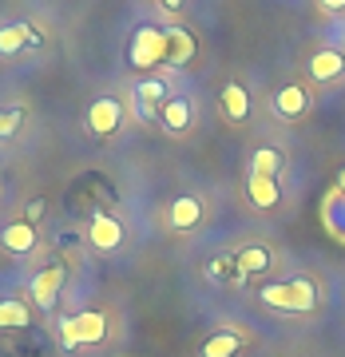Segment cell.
Returning <instances> with one entry per match:
<instances>
[{
  "instance_id": "cell-1",
  "label": "cell",
  "mask_w": 345,
  "mask_h": 357,
  "mask_svg": "<svg viewBox=\"0 0 345 357\" xmlns=\"http://www.w3.org/2000/svg\"><path fill=\"white\" fill-rule=\"evenodd\" d=\"M262 306L274 310V314H314L318 310V282L298 274V278H282V282H270L258 290Z\"/></svg>"
},
{
  "instance_id": "cell-2",
  "label": "cell",
  "mask_w": 345,
  "mask_h": 357,
  "mask_svg": "<svg viewBox=\"0 0 345 357\" xmlns=\"http://www.w3.org/2000/svg\"><path fill=\"white\" fill-rule=\"evenodd\" d=\"M64 349H84V345H100L107 337V314L103 310H79L72 318H60L56 326Z\"/></svg>"
},
{
  "instance_id": "cell-3",
  "label": "cell",
  "mask_w": 345,
  "mask_h": 357,
  "mask_svg": "<svg viewBox=\"0 0 345 357\" xmlns=\"http://www.w3.org/2000/svg\"><path fill=\"white\" fill-rule=\"evenodd\" d=\"M128 60H131V68H139V72H151V68L167 64V28L139 24L135 32H131Z\"/></svg>"
},
{
  "instance_id": "cell-4",
  "label": "cell",
  "mask_w": 345,
  "mask_h": 357,
  "mask_svg": "<svg viewBox=\"0 0 345 357\" xmlns=\"http://www.w3.org/2000/svg\"><path fill=\"white\" fill-rule=\"evenodd\" d=\"M123 119H128L123 100H115V96H100V100L88 103V112H84V128H88L95 139H107V135H115V131L123 128Z\"/></svg>"
},
{
  "instance_id": "cell-5",
  "label": "cell",
  "mask_w": 345,
  "mask_h": 357,
  "mask_svg": "<svg viewBox=\"0 0 345 357\" xmlns=\"http://www.w3.org/2000/svg\"><path fill=\"white\" fill-rule=\"evenodd\" d=\"M171 100V84L167 79H159V76H147V79H139L135 88H131V103H135V115L139 119H159V112H163V103Z\"/></svg>"
},
{
  "instance_id": "cell-6",
  "label": "cell",
  "mask_w": 345,
  "mask_h": 357,
  "mask_svg": "<svg viewBox=\"0 0 345 357\" xmlns=\"http://www.w3.org/2000/svg\"><path fill=\"white\" fill-rule=\"evenodd\" d=\"M270 112L286 119V123H298V119H306L309 115V88L306 84H282L274 96H270Z\"/></svg>"
},
{
  "instance_id": "cell-7",
  "label": "cell",
  "mask_w": 345,
  "mask_h": 357,
  "mask_svg": "<svg viewBox=\"0 0 345 357\" xmlns=\"http://www.w3.org/2000/svg\"><path fill=\"white\" fill-rule=\"evenodd\" d=\"M88 243L95 246V250H119L123 246V222L115 215H107V211H95V215L88 218Z\"/></svg>"
},
{
  "instance_id": "cell-8",
  "label": "cell",
  "mask_w": 345,
  "mask_h": 357,
  "mask_svg": "<svg viewBox=\"0 0 345 357\" xmlns=\"http://www.w3.org/2000/svg\"><path fill=\"white\" fill-rule=\"evenodd\" d=\"M218 107H222V115H227L230 123H246L250 112H254V100H250V91H246L238 79H230V84H222V91H218Z\"/></svg>"
},
{
  "instance_id": "cell-9",
  "label": "cell",
  "mask_w": 345,
  "mask_h": 357,
  "mask_svg": "<svg viewBox=\"0 0 345 357\" xmlns=\"http://www.w3.org/2000/svg\"><path fill=\"white\" fill-rule=\"evenodd\" d=\"M345 76V52L342 48H318L309 56V79L314 84H337Z\"/></svg>"
},
{
  "instance_id": "cell-10",
  "label": "cell",
  "mask_w": 345,
  "mask_h": 357,
  "mask_svg": "<svg viewBox=\"0 0 345 357\" xmlns=\"http://www.w3.org/2000/svg\"><path fill=\"white\" fill-rule=\"evenodd\" d=\"M159 123H163V131H171V135H187V131L194 128V103L187 100V96H171V100L163 103V112H159Z\"/></svg>"
},
{
  "instance_id": "cell-11",
  "label": "cell",
  "mask_w": 345,
  "mask_h": 357,
  "mask_svg": "<svg viewBox=\"0 0 345 357\" xmlns=\"http://www.w3.org/2000/svg\"><path fill=\"white\" fill-rule=\"evenodd\" d=\"M194 52H199V40H194L191 28H183V24L167 28V64L171 68H187L194 60Z\"/></svg>"
},
{
  "instance_id": "cell-12",
  "label": "cell",
  "mask_w": 345,
  "mask_h": 357,
  "mask_svg": "<svg viewBox=\"0 0 345 357\" xmlns=\"http://www.w3.org/2000/svg\"><path fill=\"white\" fill-rule=\"evenodd\" d=\"M60 290H64V266H44L36 278H32V302H36L40 310L56 306Z\"/></svg>"
},
{
  "instance_id": "cell-13",
  "label": "cell",
  "mask_w": 345,
  "mask_h": 357,
  "mask_svg": "<svg viewBox=\"0 0 345 357\" xmlns=\"http://www.w3.org/2000/svg\"><path fill=\"white\" fill-rule=\"evenodd\" d=\"M206 206L203 199H194V195H179L175 203L167 206V222H171V230H194L199 222H203Z\"/></svg>"
},
{
  "instance_id": "cell-14",
  "label": "cell",
  "mask_w": 345,
  "mask_h": 357,
  "mask_svg": "<svg viewBox=\"0 0 345 357\" xmlns=\"http://www.w3.org/2000/svg\"><path fill=\"white\" fill-rule=\"evenodd\" d=\"M270 266H274V255H270L266 243H250L234 255V270H238L243 278H258V274H266Z\"/></svg>"
},
{
  "instance_id": "cell-15",
  "label": "cell",
  "mask_w": 345,
  "mask_h": 357,
  "mask_svg": "<svg viewBox=\"0 0 345 357\" xmlns=\"http://www.w3.org/2000/svg\"><path fill=\"white\" fill-rule=\"evenodd\" d=\"M246 199H250V206H254V211H278V206H282L278 178H258V175H250V178H246Z\"/></svg>"
},
{
  "instance_id": "cell-16",
  "label": "cell",
  "mask_w": 345,
  "mask_h": 357,
  "mask_svg": "<svg viewBox=\"0 0 345 357\" xmlns=\"http://www.w3.org/2000/svg\"><path fill=\"white\" fill-rule=\"evenodd\" d=\"M28 44H40L36 28L28 24V20H16V24L0 28V56H20Z\"/></svg>"
},
{
  "instance_id": "cell-17",
  "label": "cell",
  "mask_w": 345,
  "mask_h": 357,
  "mask_svg": "<svg viewBox=\"0 0 345 357\" xmlns=\"http://www.w3.org/2000/svg\"><path fill=\"white\" fill-rule=\"evenodd\" d=\"M246 337L234 330H218L210 333V337H203V345H199V357H238L243 354Z\"/></svg>"
},
{
  "instance_id": "cell-18",
  "label": "cell",
  "mask_w": 345,
  "mask_h": 357,
  "mask_svg": "<svg viewBox=\"0 0 345 357\" xmlns=\"http://www.w3.org/2000/svg\"><path fill=\"white\" fill-rule=\"evenodd\" d=\"M321 222H325V230L337 243H345V195L337 187H330L325 199H321Z\"/></svg>"
},
{
  "instance_id": "cell-19",
  "label": "cell",
  "mask_w": 345,
  "mask_h": 357,
  "mask_svg": "<svg viewBox=\"0 0 345 357\" xmlns=\"http://www.w3.org/2000/svg\"><path fill=\"white\" fill-rule=\"evenodd\" d=\"M0 246L4 250H13V255H32L36 250V227L32 222H13V227H4L0 230Z\"/></svg>"
},
{
  "instance_id": "cell-20",
  "label": "cell",
  "mask_w": 345,
  "mask_h": 357,
  "mask_svg": "<svg viewBox=\"0 0 345 357\" xmlns=\"http://www.w3.org/2000/svg\"><path fill=\"white\" fill-rule=\"evenodd\" d=\"M282 167H286V155H282V147H274V143H262L254 151V159H250V175L258 178H278Z\"/></svg>"
},
{
  "instance_id": "cell-21",
  "label": "cell",
  "mask_w": 345,
  "mask_h": 357,
  "mask_svg": "<svg viewBox=\"0 0 345 357\" xmlns=\"http://www.w3.org/2000/svg\"><path fill=\"white\" fill-rule=\"evenodd\" d=\"M24 326H32V310L24 306V302H0V330H24Z\"/></svg>"
},
{
  "instance_id": "cell-22",
  "label": "cell",
  "mask_w": 345,
  "mask_h": 357,
  "mask_svg": "<svg viewBox=\"0 0 345 357\" xmlns=\"http://www.w3.org/2000/svg\"><path fill=\"white\" fill-rule=\"evenodd\" d=\"M20 123H24V112H20V107H8V112H0V139L16 135V131H20Z\"/></svg>"
},
{
  "instance_id": "cell-23",
  "label": "cell",
  "mask_w": 345,
  "mask_h": 357,
  "mask_svg": "<svg viewBox=\"0 0 345 357\" xmlns=\"http://www.w3.org/2000/svg\"><path fill=\"white\" fill-rule=\"evenodd\" d=\"M24 215H28L24 222H36V218L44 215V199H32V203H28V211H24Z\"/></svg>"
},
{
  "instance_id": "cell-24",
  "label": "cell",
  "mask_w": 345,
  "mask_h": 357,
  "mask_svg": "<svg viewBox=\"0 0 345 357\" xmlns=\"http://www.w3.org/2000/svg\"><path fill=\"white\" fill-rule=\"evenodd\" d=\"M333 187L345 195V167H337V175H333Z\"/></svg>"
},
{
  "instance_id": "cell-25",
  "label": "cell",
  "mask_w": 345,
  "mask_h": 357,
  "mask_svg": "<svg viewBox=\"0 0 345 357\" xmlns=\"http://www.w3.org/2000/svg\"><path fill=\"white\" fill-rule=\"evenodd\" d=\"M321 8H330V13H342L345 0H321Z\"/></svg>"
},
{
  "instance_id": "cell-26",
  "label": "cell",
  "mask_w": 345,
  "mask_h": 357,
  "mask_svg": "<svg viewBox=\"0 0 345 357\" xmlns=\"http://www.w3.org/2000/svg\"><path fill=\"white\" fill-rule=\"evenodd\" d=\"M159 4H163V8H171V13H179V8H183V0H159Z\"/></svg>"
}]
</instances>
